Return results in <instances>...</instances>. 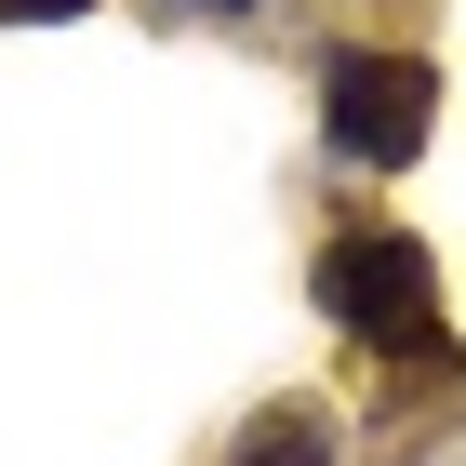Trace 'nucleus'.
<instances>
[{
	"label": "nucleus",
	"instance_id": "obj_2",
	"mask_svg": "<svg viewBox=\"0 0 466 466\" xmlns=\"http://www.w3.org/2000/svg\"><path fill=\"white\" fill-rule=\"evenodd\" d=\"M320 120H333V147L360 174H400L427 147V120H440V80H427V54H347L320 80Z\"/></svg>",
	"mask_w": 466,
	"mask_h": 466
},
{
	"label": "nucleus",
	"instance_id": "obj_4",
	"mask_svg": "<svg viewBox=\"0 0 466 466\" xmlns=\"http://www.w3.org/2000/svg\"><path fill=\"white\" fill-rule=\"evenodd\" d=\"M14 14H94V0H14Z\"/></svg>",
	"mask_w": 466,
	"mask_h": 466
},
{
	"label": "nucleus",
	"instance_id": "obj_3",
	"mask_svg": "<svg viewBox=\"0 0 466 466\" xmlns=\"http://www.w3.org/2000/svg\"><path fill=\"white\" fill-rule=\"evenodd\" d=\"M227 466H333V427H320V413H253Z\"/></svg>",
	"mask_w": 466,
	"mask_h": 466
},
{
	"label": "nucleus",
	"instance_id": "obj_1",
	"mask_svg": "<svg viewBox=\"0 0 466 466\" xmlns=\"http://www.w3.org/2000/svg\"><path fill=\"white\" fill-rule=\"evenodd\" d=\"M320 307L360 333V347L387 360H453V333H440V267L427 240H400V227H347V240H320Z\"/></svg>",
	"mask_w": 466,
	"mask_h": 466
},
{
	"label": "nucleus",
	"instance_id": "obj_5",
	"mask_svg": "<svg viewBox=\"0 0 466 466\" xmlns=\"http://www.w3.org/2000/svg\"><path fill=\"white\" fill-rule=\"evenodd\" d=\"M200 14H253V0H200Z\"/></svg>",
	"mask_w": 466,
	"mask_h": 466
}]
</instances>
